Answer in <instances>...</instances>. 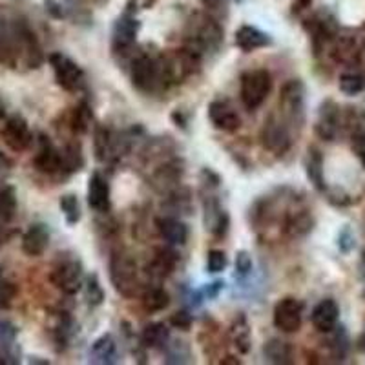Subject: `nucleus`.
<instances>
[{
	"label": "nucleus",
	"instance_id": "nucleus-1",
	"mask_svg": "<svg viewBox=\"0 0 365 365\" xmlns=\"http://www.w3.org/2000/svg\"><path fill=\"white\" fill-rule=\"evenodd\" d=\"M0 63L8 68H17L19 64L38 68L42 64L41 46L22 21L0 24Z\"/></svg>",
	"mask_w": 365,
	"mask_h": 365
},
{
	"label": "nucleus",
	"instance_id": "nucleus-2",
	"mask_svg": "<svg viewBox=\"0 0 365 365\" xmlns=\"http://www.w3.org/2000/svg\"><path fill=\"white\" fill-rule=\"evenodd\" d=\"M132 83L143 93H155L174 84L165 55H139L132 63Z\"/></svg>",
	"mask_w": 365,
	"mask_h": 365
},
{
	"label": "nucleus",
	"instance_id": "nucleus-3",
	"mask_svg": "<svg viewBox=\"0 0 365 365\" xmlns=\"http://www.w3.org/2000/svg\"><path fill=\"white\" fill-rule=\"evenodd\" d=\"M110 279H112L113 289L125 298H135V296L141 294L137 263L128 254H113L112 259H110Z\"/></svg>",
	"mask_w": 365,
	"mask_h": 365
},
{
	"label": "nucleus",
	"instance_id": "nucleus-4",
	"mask_svg": "<svg viewBox=\"0 0 365 365\" xmlns=\"http://www.w3.org/2000/svg\"><path fill=\"white\" fill-rule=\"evenodd\" d=\"M83 263L73 254H61L50 272V279L64 294H77L83 287Z\"/></svg>",
	"mask_w": 365,
	"mask_h": 365
},
{
	"label": "nucleus",
	"instance_id": "nucleus-5",
	"mask_svg": "<svg viewBox=\"0 0 365 365\" xmlns=\"http://www.w3.org/2000/svg\"><path fill=\"white\" fill-rule=\"evenodd\" d=\"M50 66L53 70L55 81L63 90L71 91V93H77V91L84 90L86 86V75H84L83 68L79 64L71 61L68 55L64 53H55L50 55Z\"/></svg>",
	"mask_w": 365,
	"mask_h": 365
},
{
	"label": "nucleus",
	"instance_id": "nucleus-6",
	"mask_svg": "<svg viewBox=\"0 0 365 365\" xmlns=\"http://www.w3.org/2000/svg\"><path fill=\"white\" fill-rule=\"evenodd\" d=\"M270 88H272V79L267 70H250L241 75L240 96L249 110L262 106L263 101L269 97Z\"/></svg>",
	"mask_w": 365,
	"mask_h": 365
},
{
	"label": "nucleus",
	"instance_id": "nucleus-7",
	"mask_svg": "<svg viewBox=\"0 0 365 365\" xmlns=\"http://www.w3.org/2000/svg\"><path fill=\"white\" fill-rule=\"evenodd\" d=\"M223 34H221V28L212 21V19L201 17L200 21L195 19L190 24V34L187 38V48L190 51H194L195 55H203L205 51L217 50Z\"/></svg>",
	"mask_w": 365,
	"mask_h": 365
},
{
	"label": "nucleus",
	"instance_id": "nucleus-8",
	"mask_svg": "<svg viewBox=\"0 0 365 365\" xmlns=\"http://www.w3.org/2000/svg\"><path fill=\"white\" fill-rule=\"evenodd\" d=\"M279 112L285 123L302 126L305 117V86L302 81L292 79L279 91Z\"/></svg>",
	"mask_w": 365,
	"mask_h": 365
},
{
	"label": "nucleus",
	"instance_id": "nucleus-9",
	"mask_svg": "<svg viewBox=\"0 0 365 365\" xmlns=\"http://www.w3.org/2000/svg\"><path fill=\"white\" fill-rule=\"evenodd\" d=\"M262 143L263 148L276 155L285 154L287 150L291 148V132H289V125L282 115H270L265 120L262 130Z\"/></svg>",
	"mask_w": 365,
	"mask_h": 365
},
{
	"label": "nucleus",
	"instance_id": "nucleus-10",
	"mask_svg": "<svg viewBox=\"0 0 365 365\" xmlns=\"http://www.w3.org/2000/svg\"><path fill=\"white\" fill-rule=\"evenodd\" d=\"M0 137L11 152H26L34 143V133L22 115H11L0 128Z\"/></svg>",
	"mask_w": 365,
	"mask_h": 365
},
{
	"label": "nucleus",
	"instance_id": "nucleus-11",
	"mask_svg": "<svg viewBox=\"0 0 365 365\" xmlns=\"http://www.w3.org/2000/svg\"><path fill=\"white\" fill-rule=\"evenodd\" d=\"M303 305L294 298H283L274 307V325L283 332H298L302 327Z\"/></svg>",
	"mask_w": 365,
	"mask_h": 365
},
{
	"label": "nucleus",
	"instance_id": "nucleus-12",
	"mask_svg": "<svg viewBox=\"0 0 365 365\" xmlns=\"http://www.w3.org/2000/svg\"><path fill=\"white\" fill-rule=\"evenodd\" d=\"M34 165L42 174H57V172L63 170V152H58L57 146L44 133L38 135Z\"/></svg>",
	"mask_w": 365,
	"mask_h": 365
},
{
	"label": "nucleus",
	"instance_id": "nucleus-13",
	"mask_svg": "<svg viewBox=\"0 0 365 365\" xmlns=\"http://www.w3.org/2000/svg\"><path fill=\"white\" fill-rule=\"evenodd\" d=\"M340 132V106L334 101H325L319 106L316 133L325 141H332Z\"/></svg>",
	"mask_w": 365,
	"mask_h": 365
},
{
	"label": "nucleus",
	"instance_id": "nucleus-14",
	"mask_svg": "<svg viewBox=\"0 0 365 365\" xmlns=\"http://www.w3.org/2000/svg\"><path fill=\"white\" fill-rule=\"evenodd\" d=\"M19 329L8 322L0 319V364L13 365L21 361V347L17 344Z\"/></svg>",
	"mask_w": 365,
	"mask_h": 365
},
{
	"label": "nucleus",
	"instance_id": "nucleus-15",
	"mask_svg": "<svg viewBox=\"0 0 365 365\" xmlns=\"http://www.w3.org/2000/svg\"><path fill=\"white\" fill-rule=\"evenodd\" d=\"M137 34H139V22L130 15L120 17L113 26V50L115 53H126L135 44Z\"/></svg>",
	"mask_w": 365,
	"mask_h": 365
},
{
	"label": "nucleus",
	"instance_id": "nucleus-16",
	"mask_svg": "<svg viewBox=\"0 0 365 365\" xmlns=\"http://www.w3.org/2000/svg\"><path fill=\"white\" fill-rule=\"evenodd\" d=\"M88 205L99 214L110 210V185L101 172H93L88 182Z\"/></svg>",
	"mask_w": 365,
	"mask_h": 365
},
{
	"label": "nucleus",
	"instance_id": "nucleus-17",
	"mask_svg": "<svg viewBox=\"0 0 365 365\" xmlns=\"http://www.w3.org/2000/svg\"><path fill=\"white\" fill-rule=\"evenodd\" d=\"M208 117H210L212 125L223 132H234L241 126L240 115L227 101H214L208 106Z\"/></svg>",
	"mask_w": 365,
	"mask_h": 365
},
{
	"label": "nucleus",
	"instance_id": "nucleus-18",
	"mask_svg": "<svg viewBox=\"0 0 365 365\" xmlns=\"http://www.w3.org/2000/svg\"><path fill=\"white\" fill-rule=\"evenodd\" d=\"M50 245V230L44 223H34L22 236V252L26 256H42Z\"/></svg>",
	"mask_w": 365,
	"mask_h": 365
},
{
	"label": "nucleus",
	"instance_id": "nucleus-19",
	"mask_svg": "<svg viewBox=\"0 0 365 365\" xmlns=\"http://www.w3.org/2000/svg\"><path fill=\"white\" fill-rule=\"evenodd\" d=\"M338 318H340V309H338L334 299H324L312 309V325L319 332H331L336 329Z\"/></svg>",
	"mask_w": 365,
	"mask_h": 365
},
{
	"label": "nucleus",
	"instance_id": "nucleus-20",
	"mask_svg": "<svg viewBox=\"0 0 365 365\" xmlns=\"http://www.w3.org/2000/svg\"><path fill=\"white\" fill-rule=\"evenodd\" d=\"M228 214L221 208L220 201L208 197L205 201V225L214 237H223L228 230Z\"/></svg>",
	"mask_w": 365,
	"mask_h": 365
},
{
	"label": "nucleus",
	"instance_id": "nucleus-21",
	"mask_svg": "<svg viewBox=\"0 0 365 365\" xmlns=\"http://www.w3.org/2000/svg\"><path fill=\"white\" fill-rule=\"evenodd\" d=\"M234 41H236L237 48L247 51V53L259 50V48H267L272 42L265 31L254 28V26H241L236 31V35H234Z\"/></svg>",
	"mask_w": 365,
	"mask_h": 365
},
{
	"label": "nucleus",
	"instance_id": "nucleus-22",
	"mask_svg": "<svg viewBox=\"0 0 365 365\" xmlns=\"http://www.w3.org/2000/svg\"><path fill=\"white\" fill-rule=\"evenodd\" d=\"M158 232L166 243L170 245H185L188 240V228L182 221L175 217H159L158 220Z\"/></svg>",
	"mask_w": 365,
	"mask_h": 365
},
{
	"label": "nucleus",
	"instance_id": "nucleus-23",
	"mask_svg": "<svg viewBox=\"0 0 365 365\" xmlns=\"http://www.w3.org/2000/svg\"><path fill=\"white\" fill-rule=\"evenodd\" d=\"M90 360L93 364L110 365L117 360V344L112 334H104L99 340H96L90 347Z\"/></svg>",
	"mask_w": 365,
	"mask_h": 365
},
{
	"label": "nucleus",
	"instance_id": "nucleus-24",
	"mask_svg": "<svg viewBox=\"0 0 365 365\" xmlns=\"http://www.w3.org/2000/svg\"><path fill=\"white\" fill-rule=\"evenodd\" d=\"M230 334H232V341L237 351L241 354L249 353L250 345H252V336H250V327L245 314H240L234 319L232 327H230Z\"/></svg>",
	"mask_w": 365,
	"mask_h": 365
},
{
	"label": "nucleus",
	"instance_id": "nucleus-25",
	"mask_svg": "<svg viewBox=\"0 0 365 365\" xmlns=\"http://www.w3.org/2000/svg\"><path fill=\"white\" fill-rule=\"evenodd\" d=\"M17 216V192L8 182H0V221L9 223Z\"/></svg>",
	"mask_w": 365,
	"mask_h": 365
},
{
	"label": "nucleus",
	"instance_id": "nucleus-26",
	"mask_svg": "<svg viewBox=\"0 0 365 365\" xmlns=\"http://www.w3.org/2000/svg\"><path fill=\"white\" fill-rule=\"evenodd\" d=\"M141 302L145 311L159 312L170 305V296L166 291H163L161 287H150L141 294Z\"/></svg>",
	"mask_w": 365,
	"mask_h": 365
},
{
	"label": "nucleus",
	"instance_id": "nucleus-27",
	"mask_svg": "<svg viewBox=\"0 0 365 365\" xmlns=\"http://www.w3.org/2000/svg\"><path fill=\"white\" fill-rule=\"evenodd\" d=\"M143 344L152 349L166 347V341L170 340V331L166 329L165 324H152L143 331Z\"/></svg>",
	"mask_w": 365,
	"mask_h": 365
},
{
	"label": "nucleus",
	"instance_id": "nucleus-28",
	"mask_svg": "<svg viewBox=\"0 0 365 365\" xmlns=\"http://www.w3.org/2000/svg\"><path fill=\"white\" fill-rule=\"evenodd\" d=\"M307 175L311 179V182L314 185L318 190H324L325 182H324V159H322V154H319L316 148H309L307 154Z\"/></svg>",
	"mask_w": 365,
	"mask_h": 365
},
{
	"label": "nucleus",
	"instance_id": "nucleus-29",
	"mask_svg": "<svg viewBox=\"0 0 365 365\" xmlns=\"http://www.w3.org/2000/svg\"><path fill=\"white\" fill-rule=\"evenodd\" d=\"M175 254L170 250H159L158 256L152 259V263L148 265V274H152L154 278L163 279L165 276L172 272L175 265Z\"/></svg>",
	"mask_w": 365,
	"mask_h": 365
},
{
	"label": "nucleus",
	"instance_id": "nucleus-30",
	"mask_svg": "<svg viewBox=\"0 0 365 365\" xmlns=\"http://www.w3.org/2000/svg\"><path fill=\"white\" fill-rule=\"evenodd\" d=\"M265 358L272 364H291L292 358V349L291 345L279 340H270L269 344L263 349Z\"/></svg>",
	"mask_w": 365,
	"mask_h": 365
},
{
	"label": "nucleus",
	"instance_id": "nucleus-31",
	"mask_svg": "<svg viewBox=\"0 0 365 365\" xmlns=\"http://www.w3.org/2000/svg\"><path fill=\"white\" fill-rule=\"evenodd\" d=\"M83 165L84 158L79 143H70V145H66V148L63 152V170L77 172L83 168Z\"/></svg>",
	"mask_w": 365,
	"mask_h": 365
},
{
	"label": "nucleus",
	"instance_id": "nucleus-32",
	"mask_svg": "<svg viewBox=\"0 0 365 365\" xmlns=\"http://www.w3.org/2000/svg\"><path fill=\"white\" fill-rule=\"evenodd\" d=\"M61 205V210L64 214V220H66L68 225H77L81 220V205L79 200H77V195L73 194H66L61 197L58 201Z\"/></svg>",
	"mask_w": 365,
	"mask_h": 365
},
{
	"label": "nucleus",
	"instance_id": "nucleus-33",
	"mask_svg": "<svg viewBox=\"0 0 365 365\" xmlns=\"http://www.w3.org/2000/svg\"><path fill=\"white\" fill-rule=\"evenodd\" d=\"M365 90V77L361 73H344L340 77V91L345 96H358Z\"/></svg>",
	"mask_w": 365,
	"mask_h": 365
},
{
	"label": "nucleus",
	"instance_id": "nucleus-34",
	"mask_svg": "<svg viewBox=\"0 0 365 365\" xmlns=\"http://www.w3.org/2000/svg\"><path fill=\"white\" fill-rule=\"evenodd\" d=\"M334 55L340 63L353 64L354 61H358V48L356 42L353 38H341L340 42L334 48Z\"/></svg>",
	"mask_w": 365,
	"mask_h": 365
},
{
	"label": "nucleus",
	"instance_id": "nucleus-35",
	"mask_svg": "<svg viewBox=\"0 0 365 365\" xmlns=\"http://www.w3.org/2000/svg\"><path fill=\"white\" fill-rule=\"evenodd\" d=\"M91 125V112L88 108V104L83 103L79 104L77 108L73 110V115H71V128L77 133L88 132Z\"/></svg>",
	"mask_w": 365,
	"mask_h": 365
},
{
	"label": "nucleus",
	"instance_id": "nucleus-36",
	"mask_svg": "<svg viewBox=\"0 0 365 365\" xmlns=\"http://www.w3.org/2000/svg\"><path fill=\"white\" fill-rule=\"evenodd\" d=\"M84 294H86V302L90 303L91 307H97V305H101V303H103L104 292H103V287L99 285V279H97L96 274L88 278L86 291H84Z\"/></svg>",
	"mask_w": 365,
	"mask_h": 365
},
{
	"label": "nucleus",
	"instance_id": "nucleus-37",
	"mask_svg": "<svg viewBox=\"0 0 365 365\" xmlns=\"http://www.w3.org/2000/svg\"><path fill=\"white\" fill-rule=\"evenodd\" d=\"M225 267H227V256H225V252H221V250H210L207 259L208 272L212 274L223 272Z\"/></svg>",
	"mask_w": 365,
	"mask_h": 365
},
{
	"label": "nucleus",
	"instance_id": "nucleus-38",
	"mask_svg": "<svg viewBox=\"0 0 365 365\" xmlns=\"http://www.w3.org/2000/svg\"><path fill=\"white\" fill-rule=\"evenodd\" d=\"M250 270H252V257L247 250H240L236 254V274L240 278H245L250 274Z\"/></svg>",
	"mask_w": 365,
	"mask_h": 365
},
{
	"label": "nucleus",
	"instance_id": "nucleus-39",
	"mask_svg": "<svg viewBox=\"0 0 365 365\" xmlns=\"http://www.w3.org/2000/svg\"><path fill=\"white\" fill-rule=\"evenodd\" d=\"M351 148H353L354 155L360 159L361 165L365 166V132L356 130V132L351 135Z\"/></svg>",
	"mask_w": 365,
	"mask_h": 365
},
{
	"label": "nucleus",
	"instance_id": "nucleus-40",
	"mask_svg": "<svg viewBox=\"0 0 365 365\" xmlns=\"http://www.w3.org/2000/svg\"><path fill=\"white\" fill-rule=\"evenodd\" d=\"M192 322H194V319H192V316L188 314L187 311L175 312L170 318V324L174 325L175 329H181V331H188V329L192 327Z\"/></svg>",
	"mask_w": 365,
	"mask_h": 365
},
{
	"label": "nucleus",
	"instance_id": "nucleus-41",
	"mask_svg": "<svg viewBox=\"0 0 365 365\" xmlns=\"http://www.w3.org/2000/svg\"><path fill=\"white\" fill-rule=\"evenodd\" d=\"M17 289L8 282H0V307H8L11 299L15 298Z\"/></svg>",
	"mask_w": 365,
	"mask_h": 365
},
{
	"label": "nucleus",
	"instance_id": "nucleus-42",
	"mask_svg": "<svg viewBox=\"0 0 365 365\" xmlns=\"http://www.w3.org/2000/svg\"><path fill=\"white\" fill-rule=\"evenodd\" d=\"M338 247H340L341 252H351V250H353L354 237L349 228H344V230L340 232V237H338Z\"/></svg>",
	"mask_w": 365,
	"mask_h": 365
},
{
	"label": "nucleus",
	"instance_id": "nucleus-43",
	"mask_svg": "<svg viewBox=\"0 0 365 365\" xmlns=\"http://www.w3.org/2000/svg\"><path fill=\"white\" fill-rule=\"evenodd\" d=\"M223 282H214L212 285H208L207 289H205V296H207V298H216V296L220 294L221 289H223Z\"/></svg>",
	"mask_w": 365,
	"mask_h": 365
},
{
	"label": "nucleus",
	"instance_id": "nucleus-44",
	"mask_svg": "<svg viewBox=\"0 0 365 365\" xmlns=\"http://www.w3.org/2000/svg\"><path fill=\"white\" fill-rule=\"evenodd\" d=\"M201 2H203V4L207 6V8H212V9L220 8V6L223 4V0H201Z\"/></svg>",
	"mask_w": 365,
	"mask_h": 365
},
{
	"label": "nucleus",
	"instance_id": "nucleus-45",
	"mask_svg": "<svg viewBox=\"0 0 365 365\" xmlns=\"http://www.w3.org/2000/svg\"><path fill=\"white\" fill-rule=\"evenodd\" d=\"M6 168H9V159L0 152V170H6Z\"/></svg>",
	"mask_w": 365,
	"mask_h": 365
},
{
	"label": "nucleus",
	"instance_id": "nucleus-46",
	"mask_svg": "<svg viewBox=\"0 0 365 365\" xmlns=\"http://www.w3.org/2000/svg\"><path fill=\"white\" fill-rule=\"evenodd\" d=\"M296 2H298L299 6H309V4H311V0H296Z\"/></svg>",
	"mask_w": 365,
	"mask_h": 365
},
{
	"label": "nucleus",
	"instance_id": "nucleus-47",
	"mask_svg": "<svg viewBox=\"0 0 365 365\" xmlns=\"http://www.w3.org/2000/svg\"><path fill=\"white\" fill-rule=\"evenodd\" d=\"M29 364H50L48 360H29Z\"/></svg>",
	"mask_w": 365,
	"mask_h": 365
},
{
	"label": "nucleus",
	"instance_id": "nucleus-48",
	"mask_svg": "<svg viewBox=\"0 0 365 365\" xmlns=\"http://www.w3.org/2000/svg\"><path fill=\"white\" fill-rule=\"evenodd\" d=\"M4 113H6V110H4V103H2V101H0V117H4Z\"/></svg>",
	"mask_w": 365,
	"mask_h": 365
}]
</instances>
